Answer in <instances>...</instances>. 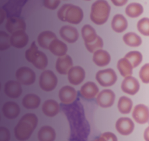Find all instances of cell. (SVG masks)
<instances>
[{"label":"cell","instance_id":"cell-1","mask_svg":"<svg viewBox=\"0 0 149 141\" xmlns=\"http://www.w3.org/2000/svg\"><path fill=\"white\" fill-rule=\"evenodd\" d=\"M38 119L36 115L27 113L22 117L14 129L16 138L18 140H29L37 126Z\"/></svg>","mask_w":149,"mask_h":141},{"label":"cell","instance_id":"cell-2","mask_svg":"<svg viewBox=\"0 0 149 141\" xmlns=\"http://www.w3.org/2000/svg\"><path fill=\"white\" fill-rule=\"evenodd\" d=\"M58 17L63 22L78 24L84 17L83 10L79 6L70 3L63 4L57 12Z\"/></svg>","mask_w":149,"mask_h":141},{"label":"cell","instance_id":"cell-3","mask_svg":"<svg viewBox=\"0 0 149 141\" xmlns=\"http://www.w3.org/2000/svg\"><path fill=\"white\" fill-rule=\"evenodd\" d=\"M110 11L111 7L107 1H96L91 7L90 19L96 25H102L108 20Z\"/></svg>","mask_w":149,"mask_h":141},{"label":"cell","instance_id":"cell-4","mask_svg":"<svg viewBox=\"0 0 149 141\" xmlns=\"http://www.w3.org/2000/svg\"><path fill=\"white\" fill-rule=\"evenodd\" d=\"M25 56L26 60L38 69L42 70L48 66L47 56L43 52L38 50L35 41L32 43L30 47L26 50Z\"/></svg>","mask_w":149,"mask_h":141},{"label":"cell","instance_id":"cell-5","mask_svg":"<svg viewBox=\"0 0 149 141\" xmlns=\"http://www.w3.org/2000/svg\"><path fill=\"white\" fill-rule=\"evenodd\" d=\"M58 82L57 77L52 70H45L39 77V86L45 92H51L54 90L57 86Z\"/></svg>","mask_w":149,"mask_h":141},{"label":"cell","instance_id":"cell-6","mask_svg":"<svg viewBox=\"0 0 149 141\" xmlns=\"http://www.w3.org/2000/svg\"><path fill=\"white\" fill-rule=\"evenodd\" d=\"M95 79L100 86L109 87L115 84L117 76L113 69L108 68L98 71L95 75Z\"/></svg>","mask_w":149,"mask_h":141},{"label":"cell","instance_id":"cell-7","mask_svg":"<svg viewBox=\"0 0 149 141\" xmlns=\"http://www.w3.org/2000/svg\"><path fill=\"white\" fill-rule=\"evenodd\" d=\"M15 75L19 83L25 86L32 85L36 81V74L28 67H22L18 69L16 72Z\"/></svg>","mask_w":149,"mask_h":141},{"label":"cell","instance_id":"cell-8","mask_svg":"<svg viewBox=\"0 0 149 141\" xmlns=\"http://www.w3.org/2000/svg\"><path fill=\"white\" fill-rule=\"evenodd\" d=\"M27 1H10L3 6L7 18L20 16L23 7Z\"/></svg>","mask_w":149,"mask_h":141},{"label":"cell","instance_id":"cell-9","mask_svg":"<svg viewBox=\"0 0 149 141\" xmlns=\"http://www.w3.org/2000/svg\"><path fill=\"white\" fill-rule=\"evenodd\" d=\"M115 98V94L113 91L109 89H103L97 95L96 102L100 107L107 108L113 105Z\"/></svg>","mask_w":149,"mask_h":141},{"label":"cell","instance_id":"cell-10","mask_svg":"<svg viewBox=\"0 0 149 141\" xmlns=\"http://www.w3.org/2000/svg\"><path fill=\"white\" fill-rule=\"evenodd\" d=\"M115 127L120 134L127 136L133 133L135 128V124L130 118L121 117L117 120Z\"/></svg>","mask_w":149,"mask_h":141},{"label":"cell","instance_id":"cell-11","mask_svg":"<svg viewBox=\"0 0 149 141\" xmlns=\"http://www.w3.org/2000/svg\"><path fill=\"white\" fill-rule=\"evenodd\" d=\"M121 88L124 93L134 96L140 90V84L136 78L131 76L125 77L122 83Z\"/></svg>","mask_w":149,"mask_h":141},{"label":"cell","instance_id":"cell-12","mask_svg":"<svg viewBox=\"0 0 149 141\" xmlns=\"http://www.w3.org/2000/svg\"><path fill=\"white\" fill-rule=\"evenodd\" d=\"M132 117L138 124H146L149 121L148 108L144 104L136 105L133 110Z\"/></svg>","mask_w":149,"mask_h":141},{"label":"cell","instance_id":"cell-13","mask_svg":"<svg viewBox=\"0 0 149 141\" xmlns=\"http://www.w3.org/2000/svg\"><path fill=\"white\" fill-rule=\"evenodd\" d=\"M86 77V72L80 66L72 67L68 73L69 82L74 86L79 85L84 81Z\"/></svg>","mask_w":149,"mask_h":141},{"label":"cell","instance_id":"cell-14","mask_svg":"<svg viewBox=\"0 0 149 141\" xmlns=\"http://www.w3.org/2000/svg\"><path fill=\"white\" fill-rule=\"evenodd\" d=\"M77 92L73 87L65 86L60 89L58 93L59 100L63 104H69L74 102L77 97Z\"/></svg>","mask_w":149,"mask_h":141},{"label":"cell","instance_id":"cell-15","mask_svg":"<svg viewBox=\"0 0 149 141\" xmlns=\"http://www.w3.org/2000/svg\"><path fill=\"white\" fill-rule=\"evenodd\" d=\"M62 39L68 43H74L79 39V33L76 28L70 25L63 26L59 30Z\"/></svg>","mask_w":149,"mask_h":141},{"label":"cell","instance_id":"cell-16","mask_svg":"<svg viewBox=\"0 0 149 141\" xmlns=\"http://www.w3.org/2000/svg\"><path fill=\"white\" fill-rule=\"evenodd\" d=\"M73 65L72 58L69 55L66 54L58 58L56 62V70L60 74L66 75Z\"/></svg>","mask_w":149,"mask_h":141},{"label":"cell","instance_id":"cell-17","mask_svg":"<svg viewBox=\"0 0 149 141\" xmlns=\"http://www.w3.org/2000/svg\"><path fill=\"white\" fill-rule=\"evenodd\" d=\"M99 92L98 86L93 82L88 81L83 84L80 90L81 96L86 100H92L95 98Z\"/></svg>","mask_w":149,"mask_h":141},{"label":"cell","instance_id":"cell-18","mask_svg":"<svg viewBox=\"0 0 149 141\" xmlns=\"http://www.w3.org/2000/svg\"><path fill=\"white\" fill-rule=\"evenodd\" d=\"M4 92L9 98L17 99L22 94V89L20 83L15 81L10 80L5 83Z\"/></svg>","mask_w":149,"mask_h":141},{"label":"cell","instance_id":"cell-19","mask_svg":"<svg viewBox=\"0 0 149 141\" xmlns=\"http://www.w3.org/2000/svg\"><path fill=\"white\" fill-rule=\"evenodd\" d=\"M29 36L25 31L19 30L12 34L10 38V44L16 48L21 49L27 45Z\"/></svg>","mask_w":149,"mask_h":141},{"label":"cell","instance_id":"cell-20","mask_svg":"<svg viewBox=\"0 0 149 141\" xmlns=\"http://www.w3.org/2000/svg\"><path fill=\"white\" fill-rule=\"evenodd\" d=\"M5 27L8 32L12 34L19 30L25 31L26 24L22 19L18 17H10L8 18Z\"/></svg>","mask_w":149,"mask_h":141},{"label":"cell","instance_id":"cell-21","mask_svg":"<svg viewBox=\"0 0 149 141\" xmlns=\"http://www.w3.org/2000/svg\"><path fill=\"white\" fill-rule=\"evenodd\" d=\"M20 107L14 102H7L3 106V113L6 118L9 120L16 118L20 114Z\"/></svg>","mask_w":149,"mask_h":141},{"label":"cell","instance_id":"cell-22","mask_svg":"<svg viewBox=\"0 0 149 141\" xmlns=\"http://www.w3.org/2000/svg\"><path fill=\"white\" fill-rule=\"evenodd\" d=\"M59 104L55 100H48L45 101L42 106L43 113L48 117L56 116L60 111Z\"/></svg>","mask_w":149,"mask_h":141},{"label":"cell","instance_id":"cell-23","mask_svg":"<svg viewBox=\"0 0 149 141\" xmlns=\"http://www.w3.org/2000/svg\"><path fill=\"white\" fill-rule=\"evenodd\" d=\"M49 50L53 54L60 57L66 55L68 48L65 43L56 39L51 42L49 46Z\"/></svg>","mask_w":149,"mask_h":141},{"label":"cell","instance_id":"cell-24","mask_svg":"<svg viewBox=\"0 0 149 141\" xmlns=\"http://www.w3.org/2000/svg\"><path fill=\"white\" fill-rule=\"evenodd\" d=\"M93 60L98 67H104L109 64L111 61V56L106 50H99L94 53Z\"/></svg>","mask_w":149,"mask_h":141},{"label":"cell","instance_id":"cell-25","mask_svg":"<svg viewBox=\"0 0 149 141\" xmlns=\"http://www.w3.org/2000/svg\"><path fill=\"white\" fill-rule=\"evenodd\" d=\"M128 23L126 18L121 14H116L111 22L112 29L117 33H121L127 29Z\"/></svg>","mask_w":149,"mask_h":141},{"label":"cell","instance_id":"cell-26","mask_svg":"<svg viewBox=\"0 0 149 141\" xmlns=\"http://www.w3.org/2000/svg\"><path fill=\"white\" fill-rule=\"evenodd\" d=\"M81 34L85 45L94 42L99 37L95 29L89 24L83 26L81 28Z\"/></svg>","mask_w":149,"mask_h":141},{"label":"cell","instance_id":"cell-27","mask_svg":"<svg viewBox=\"0 0 149 141\" xmlns=\"http://www.w3.org/2000/svg\"><path fill=\"white\" fill-rule=\"evenodd\" d=\"M58 39L54 32L50 30H45L40 33L38 36V43L39 46L45 49H49V46L51 42Z\"/></svg>","mask_w":149,"mask_h":141},{"label":"cell","instance_id":"cell-28","mask_svg":"<svg viewBox=\"0 0 149 141\" xmlns=\"http://www.w3.org/2000/svg\"><path fill=\"white\" fill-rule=\"evenodd\" d=\"M56 134L55 129L50 126L42 127L38 132V138L41 141H52L56 140Z\"/></svg>","mask_w":149,"mask_h":141},{"label":"cell","instance_id":"cell-29","mask_svg":"<svg viewBox=\"0 0 149 141\" xmlns=\"http://www.w3.org/2000/svg\"><path fill=\"white\" fill-rule=\"evenodd\" d=\"M41 103L40 97L35 94L26 95L22 100V105L28 109H34L38 108Z\"/></svg>","mask_w":149,"mask_h":141},{"label":"cell","instance_id":"cell-30","mask_svg":"<svg viewBox=\"0 0 149 141\" xmlns=\"http://www.w3.org/2000/svg\"><path fill=\"white\" fill-rule=\"evenodd\" d=\"M117 68L121 75L123 77L131 76L133 74V67L132 64L125 57L121 58L118 61Z\"/></svg>","mask_w":149,"mask_h":141},{"label":"cell","instance_id":"cell-31","mask_svg":"<svg viewBox=\"0 0 149 141\" xmlns=\"http://www.w3.org/2000/svg\"><path fill=\"white\" fill-rule=\"evenodd\" d=\"M133 102L132 100L127 96H121L118 101V110L123 114L130 113L133 108Z\"/></svg>","mask_w":149,"mask_h":141},{"label":"cell","instance_id":"cell-32","mask_svg":"<svg viewBox=\"0 0 149 141\" xmlns=\"http://www.w3.org/2000/svg\"><path fill=\"white\" fill-rule=\"evenodd\" d=\"M123 39L125 44L129 47H139L142 43L141 36L134 32H128L125 34Z\"/></svg>","mask_w":149,"mask_h":141},{"label":"cell","instance_id":"cell-33","mask_svg":"<svg viewBox=\"0 0 149 141\" xmlns=\"http://www.w3.org/2000/svg\"><path fill=\"white\" fill-rule=\"evenodd\" d=\"M143 12V8L141 4L137 3H130L126 7L125 13L131 18H136L141 16Z\"/></svg>","mask_w":149,"mask_h":141},{"label":"cell","instance_id":"cell-34","mask_svg":"<svg viewBox=\"0 0 149 141\" xmlns=\"http://www.w3.org/2000/svg\"><path fill=\"white\" fill-rule=\"evenodd\" d=\"M124 57L130 62L133 68L138 67L141 63L143 59L141 53L138 51H130Z\"/></svg>","mask_w":149,"mask_h":141},{"label":"cell","instance_id":"cell-35","mask_svg":"<svg viewBox=\"0 0 149 141\" xmlns=\"http://www.w3.org/2000/svg\"><path fill=\"white\" fill-rule=\"evenodd\" d=\"M137 28L141 34L145 36H149V18L144 17L139 20Z\"/></svg>","mask_w":149,"mask_h":141},{"label":"cell","instance_id":"cell-36","mask_svg":"<svg viewBox=\"0 0 149 141\" xmlns=\"http://www.w3.org/2000/svg\"><path fill=\"white\" fill-rule=\"evenodd\" d=\"M10 47V36L5 31H0V51L7 50Z\"/></svg>","mask_w":149,"mask_h":141},{"label":"cell","instance_id":"cell-37","mask_svg":"<svg viewBox=\"0 0 149 141\" xmlns=\"http://www.w3.org/2000/svg\"><path fill=\"white\" fill-rule=\"evenodd\" d=\"M85 45L88 52L91 53H94L97 50L102 49L103 48V40L100 36H99L97 40L94 42Z\"/></svg>","mask_w":149,"mask_h":141},{"label":"cell","instance_id":"cell-38","mask_svg":"<svg viewBox=\"0 0 149 141\" xmlns=\"http://www.w3.org/2000/svg\"><path fill=\"white\" fill-rule=\"evenodd\" d=\"M139 77L143 83H149V63H146L141 68L139 71Z\"/></svg>","mask_w":149,"mask_h":141},{"label":"cell","instance_id":"cell-39","mask_svg":"<svg viewBox=\"0 0 149 141\" xmlns=\"http://www.w3.org/2000/svg\"><path fill=\"white\" fill-rule=\"evenodd\" d=\"M61 3V1L59 0H56V1H49L45 0L44 1V6L50 10H56L59 6Z\"/></svg>","mask_w":149,"mask_h":141},{"label":"cell","instance_id":"cell-40","mask_svg":"<svg viewBox=\"0 0 149 141\" xmlns=\"http://www.w3.org/2000/svg\"><path fill=\"white\" fill-rule=\"evenodd\" d=\"M116 135L111 132H107L102 134L97 141H117Z\"/></svg>","mask_w":149,"mask_h":141},{"label":"cell","instance_id":"cell-41","mask_svg":"<svg viewBox=\"0 0 149 141\" xmlns=\"http://www.w3.org/2000/svg\"><path fill=\"white\" fill-rule=\"evenodd\" d=\"M10 139V133L8 129L4 127H0V141H9Z\"/></svg>","mask_w":149,"mask_h":141},{"label":"cell","instance_id":"cell-42","mask_svg":"<svg viewBox=\"0 0 149 141\" xmlns=\"http://www.w3.org/2000/svg\"><path fill=\"white\" fill-rule=\"evenodd\" d=\"M114 5L116 6H123L126 4L127 1H111Z\"/></svg>","mask_w":149,"mask_h":141},{"label":"cell","instance_id":"cell-43","mask_svg":"<svg viewBox=\"0 0 149 141\" xmlns=\"http://www.w3.org/2000/svg\"><path fill=\"white\" fill-rule=\"evenodd\" d=\"M6 16V14L4 10L0 8V24L3 22Z\"/></svg>","mask_w":149,"mask_h":141},{"label":"cell","instance_id":"cell-44","mask_svg":"<svg viewBox=\"0 0 149 141\" xmlns=\"http://www.w3.org/2000/svg\"><path fill=\"white\" fill-rule=\"evenodd\" d=\"M143 137L145 140L149 141V126L144 131Z\"/></svg>","mask_w":149,"mask_h":141},{"label":"cell","instance_id":"cell-45","mask_svg":"<svg viewBox=\"0 0 149 141\" xmlns=\"http://www.w3.org/2000/svg\"><path fill=\"white\" fill-rule=\"evenodd\" d=\"M1 83H0V89H1Z\"/></svg>","mask_w":149,"mask_h":141},{"label":"cell","instance_id":"cell-46","mask_svg":"<svg viewBox=\"0 0 149 141\" xmlns=\"http://www.w3.org/2000/svg\"><path fill=\"white\" fill-rule=\"evenodd\" d=\"M0 120H1V116H0Z\"/></svg>","mask_w":149,"mask_h":141}]
</instances>
